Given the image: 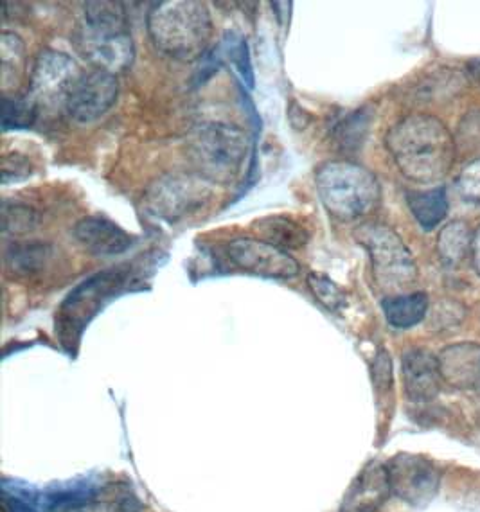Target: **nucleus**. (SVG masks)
<instances>
[{
  "instance_id": "10",
  "label": "nucleus",
  "mask_w": 480,
  "mask_h": 512,
  "mask_svg": "<svg viewBox=\"0 0 480 512\" xmlns=\"http://www.w3.org/2000/svg\"><path fill=\"white\" fill-rule=\"evenodd\" d=\"M394 495L412 507H427L439 489V471L432 460L416 453H400L387 464Z\"/></svg>"
},
{
  "instance_id": "29",
  "label": "nucleus",
  "mask_w": 480,
  "mask_h": 512,
  "mask_svg": "<svg viewBox=\"0 0 480 512\" xmlns=\"http://www.w3.org/2000/svg\"><path fill=\"white\" fill-rule=\"evenodd\" d=\"M2 505L6 512H38L40 498L31 495L27 489L20 486H9L8 482L2 486Z\"/></svg>"
},
{
  "instance_id": "23",
  "label": "nucleus",
  "mask_w": 480,
  "mask_h": 512,
  "mask_svg": "<svg viewBox=\"0 0 480 512\" xmlns=\"http://www.w3.org/2000/svg\"><path fill=\"white\" fill-rule=\"evenodd\" d=\"M373 115L367 108H358L355 112L342 117L331 130L333 141L340 151H356L364 144Z\"/></svg>"
},
{
  "instance_id": "12",
  "label": "nucleus",
  "mask_w": 480,
  "mask_h": 512,
  "mask_svg": "<svg viewBox=\"0 0 480 512\" xmlns=\"http://www.w3.org/2000/svg\"><path fill=\"white\" fill-rule=\"evenodd\" d=\"M119 96L116 74L110 72H83L72 87L65 103V112L74 123L90 124L107 114Z\"/></svg>"
},
{
  "instance_id": "17",
  "label": "nucleus",
  "mask_w": 480,
  "mask_h": 512,
  "mask_svg": "<svg viewBox=\"0 0 480 512\" xmlns=\"http://www.w3.org/2000/svg\"><path fill=\"white\" fill-rule=\"evenodd\" d=\"M252 230L258 234L261 241H267L270 245L283 248L288 252L294 248H303L310 241V232L304 229L301 223L286 218V216H268L254 221Z\"/></svg>"
},
{
  "instance_id": "28",
  "label": "nucleus",
  "mask_w": 480,
  "mask_h": 512,
  "mask_svg": "<svg viewBox=\"0 0 480 512\" xmlns=\"http://www.w3.org/2000/svg\"><path fill=\"white\" fill-rule=\"evenodd\" d=\"M222 47L225 49V56L234 65V69L240 72L243 83H247V87L252 89L254 87V71H252L247 40H243L241 36L231 35V38H225Z\"/></svg>"
},
{
  "instance_id": "4",
  "label": "nucleus",
  "mask_w": 480,
  "mask_h": 512,
  "mask_svg": "<svg viewBox=\"0 0 480 512\" xmlns=\"http://www.w3.org/2000/svg\"><path fill=\"white\" fill-rule=\"evenodd\" d=\"M317 195L340 221L364 218L380 200V184L369 169L349 160H329L315 173Z\"/></svg>"
},
{
  "instance_id": "19",
  "label": "nucleus",
  "mask_w": 480,
  "mask_h": 512,
  "mask_svg": "<svg viewBox=\"0 0 480 512\" xmlns=\"http://www.w3.org/2000/svg\"><path fill=\"white\" fill-rule=\"evenodd\" d=\"M98 489L92 484H69V486L53 487L45 491L40 498V507L45 512H74L96 502Z\"/></svg>"
},
{
  "instance_id": "35",
  "label": "nucleus",
  "mask_w": 480,
  "mask_h": 512,
  "mask_svg": "<svg viewBox=\"0 0 480 512\" xmlns=\"http://www.w3.org/2000/svg\"><path fill=\"white\" fill-rule=\"evenodd\" d=\"M470 71L473 72V76H475V80L480 83V60L477 62L470 63Z\"/></svg>"
},
{
  "instance_id": "21",
  "label": "nucleus",
  "mask_w": 480,
  "mask_h": 512,
  "mask_svg": "<svg viewBox=\"0 0 480 512\" xmlns=\"http://www.w3.org/2000/svg\"><path fill=\"white\" fill-rule=\"evenodd\" d=\"M387 322L396 329H409L419 324L428 309L427 293H412L385 299L382 304Z\"/></svg>"
},
{
  "instance_id": "5",
  "label": "nucleus",
  "mask_w": 480,
  "mask_h": 512,
  "mask_svg": "<svg viewBox=\"0 0 480 512\" xmlns=\"http://www.w3.org/2000/svg\"><path fill=\"white\" fill-rule=\"evenodd\" d=\"M187 151L198 177L225 186L241 173L249 153V137L236 124L200 123L187 137Z\"/></svg>"
},
{
  "instance_id": "30",
  "label": "nucleus",
  "mask_w": 480,
  "mask_h": 512,
  "mask_svg": "<svg viewBox=\"0 0 480 512\" xmlns=\"http://www.w3.org/2000/svg\"><path fill=\"white\" fill-rule=\"evenodd\" d=\"M459 141L466 150L480 153V110L464 117L459 126Z\"/></svg>"
},
{
  "instance_id": "25",
  "label": "nucleus",
  "mask_w": 480,
  "mask_h": 512,
  "mask_svg": "<svg viewBox=\"0 0 480 512\" xmlns=\"http://www.w3.org/2000/svg\"><path fill=\"white\" fill-rule=\"evenodd\" d=\"M38 106L29 98H2V128L4 130H20L29 128L38 119Z\"/></svg>"
},
{
  "instance_id": "15",
  "label": "nucleus",
  "mask_w": 480,
  "mask_h": 512,
  "mask_svg": "<svg viewBox=\"0 0 480 512\" xmlns=\"http://www.w3.org/2000/svg\"><path fill=\"white\" fill-rule=\"evenodd\" d=\"M401 374L405 392L416 403H427L439 394L441 371L439 360L425 349H412L401 360Z\"/></svg>"
},
{
  "instance_id": "24",
  "label": "nucleus",
  "mask_w": 480,
  "mask_h": 512,
  "mask_svg": "<svg viewBox=\"0 0 480 512\" xmlns=\"http://www.w3.org/2000/svg\"><path fill=\"white\" fill-rule=\"evenodd\" d=\"M38 212L20 202H2V230L11 236H26L38 227Z\"/></svg>"
},
{
  "instance_id": "27",
  "label": "nucleus",
  "mask_w": 480,
  "mask_h": 512,
  "mask_svg": "<svg viewBox=\"0 0 480 512\" xmlns=\"http://www.w3.org/2000/svg\"><path fill=\"white\" fill-rule=\"evenodd\" d=\"M308 288L312 290L313 297L329 311H337L344 306L346 295L338 288L337 284L329 279L328 275L312 272L306 277Z\"/></svg>"
},
{
  "instance_id": "32",
  "label": "nucleus",
  "mask_w": 480,
  "mask_h": 512,
  "mask_svg": "<svg viewBox=\"0 0 480 512\" xmlns=\"http://www.w3.org/2000/svg\"><path fill=\"white\" fill-rule=\"evenodd\" d=\"M374 383L378 389H389L392 381V362L389 354L382 351L376 356L373 365Z\"/></svg>"
},
{
  "instance_id": "1",
  "label": "nucleus",
  "mask_w": 480,
  "mask_h": 512,
  "mask_svg": "<svg viewBox=\"0 0 480 512\" xmlns=\"http://www.w3.org/2000/svg\"><path fill=\"white\" fill-rule=\"evenodd\" d=\"M385 142L401 173L419 184L445 178L454 166V137L436 117L409 115L392 126Z\"/></svg>"
},
{
  "instance_id": "14",
  "label": "nucleus",
  "mask_w": 480,
  "mask_h": 512,
  "mask_svg": "<svg viewBox=\"0 0 480 512\" xmlns=\"http://www.w3.org/2000/svg\"><path fill=\"white\" fill-rule=\"evenodd\" d=\"M391 493L387 466L371 462L347 489L340 512H378Z\"/></svg>"
},
{
  "instance_id": "22",
  "label": "nucleus",
  "mask_w": 480,
  "mask_h": 512,
  "mask_svg": "<svg viewBox=\"0 0 480 512\" xmlns=\"http://www.w3.org/2000/svg\"><path fill=\"white\" fill-rule=\"evenodd\" d=\"M407 204L419 225L427 230L439 225L448 211V200L443 187H437L425 193H409Z\"/></svg>"
},
{
  "instance_id": "18",
  "label": "nucleus",
  "mask_w": 480,
  "mask_h": 512,
  "mask_svg": "<svg viewBox=\"0 0 480 512\" xmlns=\"http://www.w3.org/2000/svg\"><path fill=\"white\" fill-rule=\"evenodd\" d=\"M51 254L53 252L47 243H11L4 252V263L9 274L29 277L44 270Z\"/></svg>"
},
{
  "instance_id": "31",
  "label": "nucleus",
  "mask_w": 480,
  "mask_h": 512,
  "mask_svg": "<svg viewBox=\"0 0 480 512\" xmlns=\"http://www.w3.org/2000/svg\"><path fill=\"white\" fill-rule=\"evenodd\" d=\"M459 186L468 200L480 204V160L464 169L463 175L459 178Z\"/></svg>"
},
{
  "instance_id": "8",
  "label": "nucleus",
  "mask_w": 480,
  "mask_h": 512,
  "mask_svg": "<svg viewBox=\"0 0 480 512\" xmlns=\"http://www.w3.org/2000/svg\"><path fill=\"white\" fill-rule=\"evenodd\" d=\"M81 74L83 72L69 54L45 49L36 58L27 98L38 106V110L45 106H62L65 110L67 98Z\"/></svg>"
},
{
  "instance_id": "13",
  "label": "nucleus",
  "mask_w": 480,
  "mask_h": 512,
  "mask_svg": "<svg viewBox=\"0 0 480 512\" xmlns=\"http://www.w3.org/2000/svg\"><path fill=\"white\" fill-rule=\"evenodd\" d=\"M81 247L94 256H119L134 247L135 238L121 229L116 221L103 216H87L72 230Z\"/></svg>"
},
{
  "instance_id": "6",
  "label": "nucleus",
  "mask_w": 480,
  "mask_h": 512,
  "mask_svg": "<svg viewBox=\"0 0 480 512\" xmlns=\"http://www.w3.org/2000/svg\"><path fill=\"white\" fill-rule=\"evenodd\" d=\"M355 238L369 252L374 281L383 288H403L416 281V265L409 248L394 230L369 223L355 230Z\"/></svg>"
},
{
  "instance_id": "11",
  "label": "nucleus",
  "mask_w": 480,
  "mask_h": 512,
  "mask_svg": "<svg viewBox=\"0 0 480 512\" xmlns=\"http://www.w3.org/2000/svg\"><path fill=\"white\" fill-rule=\"evenodd\" d=\"M225 254L232 265L238 266L243 272L265 279L286 281L294 279L301 272V265L295 257L261 239H232L225 245Z\"/></svg>"
},
{
  "instance_id": "33",
  "label": "nucleus",
  "mask_w": 480,
  "mask_h": 512,
  "mask_svg": "<svg viewBox=\"0 0 480 512\" xmlns=\"http://www.w3.org/2000/svg\"><path fill=\"white\" fill-rule=\"evenodd\" d=\"M288 119L295 130H304L308 124L312 123V115L308 114L303 106L297 105L295 101L288 108Z\"/></svg>"
},
{
  "instance_id": "3",
  "label": "nucleus",
  "mask_w": 480,
  "mask_h": 512,
  "mask_svg": "<svg viewBox=\"0 0 480 512\" xmlns=\"http://www.w3.org/2000/svg\"><path fill=\"white\" fill-rule=\"evenodd\" d=\"M125 4L87 2L85 20L76 33L81 56L99 71L125 72L135 60V45L128 31Z\"/></svg>"
},
{
  "instance_id": "2",
  "label": "nucleus",
  "mask_w": 480,
  "mask_h": 512,
  "mask_svg": "<svg viewBox=\"0 0 480 512\" xmlns=\"http://www.w3.org/2000/svg\"><path fill=\"white\" fill-rule=\"evenodd\" d=\"M146 27L160 53L180 62L204 58L213 38V18L204 2L162 0L152 4Z\"/></svg>"
},
{
  "instance_id": "26",
  "label": "nucleus",
  "mask_w": 480,
  "mask_h": 512,
  "mask_svg": "<svg viewBox=\"0 0 480 512\" xmlns=\"http://www.w3.org/2000/svg\"><path fill=\"white\" fill-rule=\"evenodd\" d=\"M470 247V232L463 223H454L446 227L439 236V254L446 265H457Z\"/></svg>"
},
{
  "instance_id": "20",
  "label": "nucleus",
  "mask_w": 480,
  "mask_h": 512,
  "mask_svg": "<svg viewBox=\"0 0 480 512\" xmlns=\"http://www.w3.org/2000/svg\"><path fill=\"white\" fill-rule=\"evenodd\" d=\"M26 72V45L15 33L0 35V80L2 90L15 89Z\"/></svg>"
},
{
  "instance_id": "16",
  "label": "nucleus",
  "mask_w": 480,
  "mask_h": 512,
  "mask_svg": "<svg viewBox=\"0 0 480 512\" xmlns=\"http://www.w3.org/2000/svg\"><path fill=\"white\" fill-rule=\"evenodd\" d=\"M441 378L455 389H480V345L457 344L437 356Z\"/></svg>"
},
{
  "instance_id": "34",
  "label": "nucleus",
  "mask_w": 480,
  "mask_h": 512,
  "mask_svg": "<svg viewBox=\"0 0 480 512\" xmlns=\"http://www.w3.org/2000/svg\"><path fill=\"white\" fill-rule=\"evenodd\" d=\"M473 247V261H475V268H477V272L480 274V229L477 232V236L473 239L472 243Z\"/></svg>"
},
{
  "instance_id": "7",
  "label": "nucleus",
  "mask_w": 480,
  "mask_h": 512,
  "mask_svg": "<svg viewBox=\"0 0 480 512\" xmlns=\"http://www.w3.org/2000/svg\"><path fill=\"white\" fill-rule=\"evenodd\" d=\"M211 198L209 182L202 177L168 175L153 182L144 195V207L155 218L175 223L202 209Z\"/></svg>"
},
{
  "instance_id": "9",
  "label": "nucleus",
  "mask_w": 480,
  "mask_h": 512,
  "mask_svg": "<svg viewBox=\"0 0 480 512\" xmlns=\"http://www.w3.org/2000/svg\"><path fill=\"white\" fill-rule=\"evenodd\" d=\"M130 268L132 266H117L105 270L83 281L74 292H71L62 306V333L63 329H69L71 338H74L76 329L80 333L90 317L98 313L101 302L110 295H116L121 288H125V284L130 281Z\"/></svg>"
}]
</instances>
